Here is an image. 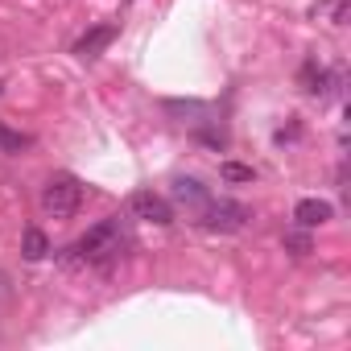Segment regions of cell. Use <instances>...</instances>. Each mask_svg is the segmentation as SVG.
<instances>
[{
    "instance_id": "1",
    "label": "cell",
    "mask_w": 351,
    "mask_h": 351,
    "mask_svg": "<svg viewBox=\"0 0 351 351\" xmlns=\"http://www.w3.org/2000/svg\"><path fill=\"white\" fill-rule=\"evenodd\" d=\"M120 240H124V232H120V215L99 219V223H95V228H87V236L71 248V265L108 261V256H116V252H120Z\"/></svg>"
},
{
    "instance_id": "2",
    "label": "cell",
    "mask_w": 351,
    "mask_h": 351,
    "mask_svg": "<svg viewBox=\"0 0 351 351\" xmlns=\"http://www.w3.org/2000/svg\"><path fill=\"white\" fill-rule=\"evenodd\" d=\"M83 203V182L75 173H54V178L42 186V211L54 219H71Z\"/></svg>"
},
{
    "instance_id": "3",
    "label": "cell",
    "mask_w": 351,
    "mask_h": 351,
    "mask_svg": "<svg viewBox=\"0 0 351 351\" xmlns=\"http://www.w3.org/2000/svg\"><path fill=\"white\" fill-rule=\"evenodd\" d=\"M199 223L207 232H240L248 223V207L244 203H232V199H207L199 207Z\"/></svg>"
},
{
    "instance_id": "4",
    "label": "cell",
    "mask_w": 351,
    "mask_h": 351,
    "mask_svg": "<svg viewBox=\"0 0 351 351\" xmlns=\"http://www.w3.org/2000/svg\"><path fill=\"white\" fill-rule=\"evenodd\" d=\"M128 211H132L136 219H145V223H157V228L173 223V207H169L161 195H153V191H132V199H128Z\"/></svg>"
},
{
    "instance_id": "5",
    "label": "cell",
    "mask_w": 351,
    "mask_h": 351,
    "mask_svg": "<svg viewBox=\"0 0 351 351\" xmlns=\"http://www.w3.org/2000/svg\"><path fill=\"white\" fill-rule=\"evenodd\" d=\"M116 38V25H95V29H87L79 42H75V58H83V62H91V58H99L104 50H108V42Z\"/></svg>"
},
{
    "instance_id": "6",
    "label": "cell",
    "mask_w": 351,
    "mask_h": 351,
    "mask_svg": "<svg viewBox=\"0 0 351 351\" xmlns=\"http://www.w3.org/2000/svg\"><path fill=\"white\" fill-rule=\"evenodd\" d=\"M293 219H298V228H322V223L335 219V207L326 199H302L293 207Z\"/></svg>"
},
{
    "instance_id": "7",
    "label": "cell",
    "mask_w": 351,
    "mask_h": 351,
    "mask_svg": "<svg viewBox=\"0 0 351 351\" xmlns=\"http://www.w3.org/2000/svg\"><path fill=\"white\" fill-rule=\"evenodd\" d=\"M335 83H339V79H335L326 66H318V62H306V66H302V87H306V95H318V99H326Z\"/></svg>"
},
{
    "instance_id": "8",
    "label": "cell",
    "mask_w": 351,
    "mask_h": 351,
    "mask_svg": "<svg viewBox=\"0 0 351 351\" xmlns=\"http://www.w3.org/2000/svg\"><path fill=\"white\" fill-rule=\"evenodd\" d=\"M169 195L178 199L182 207H195V211L211 199V195H207V186H203L199 178H173V191H169Z\"/></svg>"
},
{
    "instance_id": "9",
    "label": "cell",
    "mask_w": 351,
    "mask_h": 351,
    "mask_svg": "<svg viewBox=\"0 0 351 351\" xmlns=\"http://www.w3.org/2000/svg\"><path fill=\"white\" fill-rule=\"evenodd\" d=\"M21 252H25V261H46V256H50V240H46V232H42V228H25V236H21Z\"/></svg>"
},
{
    "instance_id": "10",
    "label": "cell",
    "mask_w": 351,
    "mask_h": 351,
    "mask_svg": "<svg viewBox=\"0 0 351 351\" xmlns=\"http://www.w3.org/2000/svg\"><path fill=\"white\" fill-rule=\"evenodd\" d=\"M219 178H223V182H252L256 169H252V165H240V161H223V165H219Z\"/></svg>"
},
{
    "instance_id": "11",
    "label": "cell",
    "mask_w": 351,
    "mask_h": 351,
    "mask_svg": "<svg viewBox=\"0 0 351 351\" xmlns=\"http://www.w3.org/2000/svg\"><path fill=\"white\" fill-rule=\"evenodd\" d=\"M0 149H5V153H21V149H29V136L0 124Z\"/></svg>"
},
{
    "instance_id": "12",
    "label": "cell",
    "mask_w": 351,
    "mask_h": 351,
    "mask_svg": "<svg viewBox=\"0 0 351 351\" xmlns=\"http://www.w3.org/2000/svg\"><path fill=\"white\" fill-rule=\"evenodd\" d=\"M285 248H293L298 256H306V252H310V236H306V232H289V236H285Z\"/></svg>"
}]
</instances>
